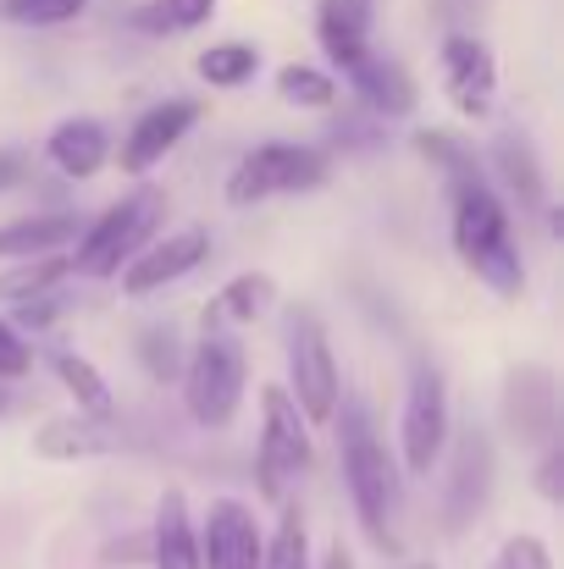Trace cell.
<instances>
[{
  "instance_id": "21",
  "label": "cell",
  "mask_w": 564,
  "mask_h": 569,
  "mask_svg": "<svg viewBox=\"0 0 564 569\" xmlns=\"http://www.w3.org/2000/svg\"><path fill=\"white\" fill-rule=\"evenodd\" d=\"M493 161H498V178L509 183V193L521 199V210L526 216H537V210H548V189H543V167H537V150L521 139V133H504L498 144H493Z\"/></svg>"
},
{
  "instance_id": "37",
  "label": "cell",
  "mask_w": 564,
  "mask_h": 569,
  "mask_svg": "<svg viewBox=\"0 0 564 569\" xmlns=\"http://www.w3.org/2000/svg\"><path fill=\"white\" fill-rule=\"evenodd\" d=\"M321 569H355V559L344 553V542H333V548H327V559H321Z\"/></svg>"
},
{
  "instance_id": "1",
  "label": "cell",
  "mask_w": 564,
  "mask_h": 569,
  "mask_svg": "<svg viewBox=\"0 0 564 569\" xmlns=\"http://www.w3.org/2000/svg\"><path fill=\"white\" fill-rule=\"evenodd\" d=\"M338 459H344V487H349V503H355V520L360 531L372 537V548L382 553H398V503H404V481H398V465L393 453L382 448L372 426V409L366 403H338Z\"/></svg>"
},
{
  "instance_id": "31",
  "label": "cell",
  "mask_w": 564,
  "mask_h": 569,
  "mask_svg": "<svg viewBox=\"0 0 564 569\" xmlns=\"http://www.w3.org/2000/svg\"><path fill=\"white\" fill-rule=\"evenodd\" d=\"M216 17V0H161L156 6V28H178V33H188V28H205Z\"/></svg>"
},
{
  "instance_id": "10",
  "label": "cell",
  "mask_w": 564,
  "mask_h": 569,
  "mask_svg": "<svg viewBox=\"0 0 564 569\" xmlns=\"http://www.w3.org/2000/svg\"><path fill=\"white\" fill-rule=\"evenodd\" d=\"M437 67H443V94H448V106H454L459 117L482 122V117L493 111V94H498V61H493V50H487L476 33H448Z\"/></svg>"
},
{
  "instance_id": "17",
  "label": "cell",
  "mask_w": 564,
  "mask_h": 569,
  "mask_svg": "<svg viewBox=\"0 0 564 569\" xmlns=\"http://www.w3.org/2000/svg\"><path fill=\"white\" fill-rule=\"evenodd\" d=\"M106 150H111V139H106V128H100L95 117H72V122H61V128L44 139L50 167L67 172V178H78V183L106 167Z\"/></svg>"
},
{
  "instance_id": "5",
  "label": "cell",
  "mask_w": 564,
  "mask_h": 569,
  "mask_svg": "<svg viewBox=\"0 0 564 569\" xmlns=\"http://www.w3.org/2000/svg\"><path fill=\"white\" fill-rule=\"evenodd\" d=\"M283 332H288V392H294V403L310 426H327L344 403V377H338L327 327H321L316 310L299 305V310H288Z\"/></svg>"
},
{
  "instance_id": "22",
  "label": "cell",
  "mask_w": 564,
  "mask_h": 569,
  "mask_svg": "<svg viewBox=\"0 0 564 569\" xmlns=\"http://www.w3.org/2000/svg\"><path fill=\"white\" fill-rule=\"evenodd\" d=\"M271 299H277V282L266 277V271H244V277H232L216 299H210V310H205V327L210 321H232V327H249V321H260L266 310H271Z\"/></svg>"
},
{
  "instance_id": "36",
  "label": "cell",
  "mask_w": 564,
  "mask_h": 569,
  "mask_svg": "<svg viewBox=\"0 0 564 569\" xmlns=\"http://www.w3.org/2000/svg\"><path fill=\"white\" fill-rule=\"evenodd\" d=\"M22 178H28V156L22 150H0V193L11 183H22Z\"/></svg>"
},
{
  "instance_id": "11",
  "label": "cell",
  "mask_w": 564,
  "mask_h": 569,
  "mask_svg": "<svg viewBox=\"0 0 564 569\" xmlns=\"http://www.w3.org/2000/svg\"><path fill=\"white\" fill-rule=\"evenodd\" d=\"M493 498V442L487 431H459L454 442V465H448V487H443V526L465 531Z\"/></svg>"
},
{
  "instance_id": "13",
  "label": "cell",
  "mask_w": 564,
  "mask_h": 569,
  "mask_svg": "<svg viewBox=\"0 0 564 569\" xmlns=\"http://www.w3.org/2000/svg\"><path fill=\"white\" fill-rule=\"evenodd\" d=\"M199 122V106L194 100H161V106H150L133 128H128V139H122V172H150V167H161L178 144H184V133Z\"/></svg>"
},
{
  "instance_id": "15",
  "label": "cell",
  "mask_w": 564,
  "mask_h": 569,
  "mask_svg": "<svg viewBox=\"0 0 564 569\" xmlns=\"http://www.w3.org/2000/svg\"><path fill=\"white\" fill-rule=\"evenodd\" d=\"M349 89L360 94V106H366L372 117H409V111H415V83H409V72H404L393 56L366 50V56L349 67Z\"/></svg>"
},
{
  "instance_id": "27",
  "label": "cell",
  "mask_w": 564,
  "mask_h": 569,
  "mask_svg": "<svg viewBox=\"0 0 564 569\" xmlns=\"http://www.w3.org/2000/svg\"><path fill=\"white\" fill-rule=\"evenodd\" d=\"M260 569H310V531L294 503H283V520H277L271 542L260 548Z\"/></svg>"
},
{
  "instance_id": "34",
  "label": "cell",
  "mask_w": 564,
  "mask_h": 569,
  "mask_svg": "<svg viewBox=\"0 0 564 569\" xmlns=\"http://www.w3.org/2000/svg\"><path fill=\"white\" fill-rule=\"evenodd\" d=\"M56 316H61V299H56V293H39V299H22V305H17V327H33V332L50 327Z\"/></svg>"
},
{
  "instance_id": "7",
  "label": "cell",
  "mask_w": 564,
  "mask_h": 569,
  "mask_svg": "<svg viewBox=\"0 0 564 569\" xmlns=\"http://www.w3.org/2000/svg\"><path fill=\"white\" fill-rule=\"evenodd\" d=\"M327 183V156L310 150V144H260L249 150L232 178H227V204L232 210H249L260 199H277V193H305Z\"/></svg>"
},
{
  "instance_id": "28",
  "label": "cell",
  "mask_w": 564,
  "mask_h": 569,
  "mask_svg": "<svg viewBox=\"0 0 564 569\" xmlns=\"http://www.w3.org/2000/svg\"><path fill=\"white\" fill-rule=\"evenodd\" d=\"M415 150L443 172V178H465V172H482L476 167V156H471V144L465 139H454V133H415Z\"/></svg>"
},
{
  "instance_id": "35",
  "label": "cell",
  "mask_w": 564,
  "mask_h": 569,
  "mask_svg": "<svg viewBox=\"0 0 564 569\" xmlns=\"http://www.w3.org/2000/svg\"><path fill=\"white\" fill-rule=\"evenodd\" d=\"M537 492H543L548 503H560L564 498V453L560 448H548V459L537 465Z\"/></svg>"
},
{
  "instance_id": "32",
  "label": "cell",
  "mask_w": 564,
  "mask_h": 569,
  "mask_svg": "<svg viewBox=\"0 0 564 569\" xmlns=\"http://www.w3.org/2000/svg\"><path fill=\"white\" fill-rule=\"evenodd\" d=\"M493 569H554V553H548V542H537V537H509V542L498 548Z\"/></svg>"
},
{
  "instance_id": "23",
  "label": "cell",
  "mask_w": 564,
  "mask_h": 569,
  "mask_svg": "<svg viewBox=\"0 0 564 569\" xmlns=\"http://www.w3.org/2000/svg\"><path fill=\"white\" fill-rule=\"evenodd\" d=\"M56 381L72 392V403H78V415H95V420H111V409H117V398H111V381L100 377L83 355H72V349H61L56 360Z\"/></svg>"
},
{
  "instance_id": "20",
  "label": "cell",
  "mask_w": 564,
  "mask_h": 569,
  "mask_svg": "<svg viewBox=\"0 0 564 569\" xmlns=\"http://www.w3.org/2000/svg\"><path fill=\"white\" fill-rule=\"evenodd\" d=\"M78 238V216H22L0 227V260H33V254H61Z\"/></svg>"
},
{
  "instance_id": "3",
  "label": "cell",
  "mask_w": 564,
  "mask_h": 569,
  "mask_svg": "<svg viewBox=\"0 0 564 569\" xmlns=\"http://www.w3.org/2000/svg\"><path fill=\"white\" fill-rule=\"evenodd\" d=\"M161 210H167V193L156 189V183H139L133 193H122L117 204H106V210L72 238V243H78L72 271H78V277H95V282L117 277V271L156 238Z\"/></svg>"
},
{
  "instance_id": "30",
  "label": "cell",
  "mask_w": 564,
  "mask_h": 569,
  "mask_svg": "<svg viewBox=\"0 0 564 569\" xmlns=\"http://www.w3.org/2000/svg\"><path fill=\"white\" fill-rule=\"evenodd\" d=\"M139 360H145V371L156 381L178 377V332L172 327H145L139 332Z\"/></svg>"
},
{
  "instance_id": "8",
  "label": "cell",
  "mask_w": 564,
  "mask_h": 569,
  "mask_svg": "<svg viewBox=\"0 0 564 569\" xmlns=\"http://www.w3.org/2000/svg\"><path fill=\"white\" fill-rule=\"evenodd\" d=\"M448 381L432 360H415L409 392H404V415H398V448H404V470L409 476H432L443 448H448Z\"/></svg>"
},
{
  "instance_id": "16",
  "label": "cell",
  "mask_w": 564,
  "mask_h": 569,
  "mask_svg": "<svg viewBox=\"0 0 564 569\" xmlns=\"http://www.w3.org/2000/svg\"><path fill=\"white\" fill-rule=\"evenodd\" d=\"M504 415L515 426V437L526 442H548L554 437V371L548 366H521L504 392Z\"/></svg>"
},
{
  "instance_id": "6",
  "label": "cell",
  "mask_w": 564,
  "mask_h": 569,
  "mask_svg": "<svg viewBox=\"0 0 564 569\" xmlns=\"http://www.w3.org/2000/svg\"><path fill=\"white\" fill-rule=\"evenodd\" d=\"M310 470V420L299 415L288 387L260 392V448H255V476L271 503H288V487Z\"/></svg>"
},
{
  "instance_id": "26",
  "label": "cell",
  "mask_w": 564,
  "mask_h": 569,
  "mask_svg": "<svg viewBox=\"0 0 564 569\" xmlns=\"http://www.w3.org/2000/svg\"><path fill=\"white\" fill-rule=\"evenodd\" d=\"M67 271H72V260H67V254H33V260H22L17 271H6V277H0V299H11V305L39 299V293H50Z\"/></svg>"
},
{
  "instance_id": "33",
  "label": "cell",
  "mask_w": 564,
  "mask_h": 569,
  "mask_svg": "<svg viewBox=\"0 0 564 569\" xmlns=\"http://www.w3.org/2000/svg\"><path fill=\"white\" fill-rule=\"evenodd\" d=\"M28 366H33V349L22 343V332L11 321H0V381L28 377Z\"/></svg>"
},
{
  "instance_id": "18",
  "label": "cell",
  "mask_w": 564,
  "mask_h": 569,
  "mask_svg": "<svg viewBox=\"0 0 564 569\" xmlns=\"http://www.w3.org/2000/svg\"><path fill=\"white\" fill-rule=\"evenodd\" d=\"M111 442H117L111 426L95 420V415H56V420H44V426L33 431V453H39V459H95V453H106Z\"/></svg>"
},
{
  "instance_id": "12",
  "label": "cell",
  "mask_w": 564,
  "mask_h": 569,
  "mask_svg": "<svg viewBox=\"0 0 564 569\" xmlns=\"http://www.w3.org/2000/svg\"><path fill=\"white\" fill-rule=\"evenodd\" d=\"M194 537H199V569H260L266 537H260L249 503H238V498H216Z\"/></svg>"
},
{
  "instance_id": "24",
  "label": "cell",
  "mask_w": 564,
  "mask_h": 569,
  "mask_svg": "<svg viewBox=\"0 0 564 569\" xmlns=\"http://www.w3.org/2000/svg\"><path fill=\"white\" fill-rule=\"evenodd\" d=\"M255 67H260V50L255 44H210L205 56H199V78L210 83V89H244L249 78H255Z\"/></svg>"
},
{
  "instance_id": "38",
  "label": "cell",
  "mask_w": 564,
  "mask_h": 569,
  "mask_svg": "<svg viewBox=\"0 0 564 569\" xmlns=\"http://www.w3.org/2000/svg\"><path fill=\"white\" fill-rule=\"evenodd\" d=\"M0 409H6V387H0Z\"/></svg>"
},
{
  "instance_id": "4",
  "label": "cell",
  "mask_w": 564,
  "mask_h": 569,
  "mask_svg": "<svg viewBox=\"0 0 564 569\" xmlns=\"http://www.w3.org/2000/svg\"><path fill=\"white\" fill-rule=\"evenodd\" d=\"M244 371H249L244 366V343L210 321L184 366V403L205 431H221L238 415V403H244Z\"/></svg>"
},
{
  "instance_id": "14",
  "label": "cell",
  "mask_w": 564,
  "mask_h": 569,
  "mask_svg": "<svg viewBox=\"0 0 564 569\" xmlns=\"http://www.w3.org/2000/svg\"><path fill=\"white\" fill-rule=\"evenodd\" d=\"M316 39L338 72H349L372 50V0H321L316 6Z\"/></svg>"
},
{
  "instance_id": "2",
  "label": "cell",
  "mask_w": 564,
  "mask_h": 569,
  "mask_svg": "<svg viewBox=\"0 0 564 569\" xmlns=\"http://www.w3.org/2000/svg\"><path fill=\"white\" fill-rule=\"evenodd\" d=\"M448 204H454V249H459V260L498 299H515L526 288V266H521L504 199L493 193V183L482 172H465V178H448Z\"/></svg>"
},
{
  "instance_id": "19",
  "label": "cell",
  "mask_w": 564,
  "mask_h": 569,
  "mask_svg": "<svg viewBox=\"0 0 564 569\" xmlns=\"http://www.w3.org/2000/svg\"><path fill=\"white\" fill-rule=\"evenodd\" d=\"M150 565L156 569H199V537L188 520L184 492H167L150 526Z\"/></svg>"
},
{
  "instance_id": "25",
  "label": "cell",
  "mask_w": 564,
  "mask_h": 569,
  "mask_svg": "<svg viewBox=\"0 0 564 569\" xmlns=\"http://www.w3.org/2000/svg\"><path fill=\"white\" fill-rule=\"evenodd\" d=\"M277 94L299 111H327L338 100V78H327L321 67H305V61H288L277 72Z\"/></svg>"
},
{
  "instance_id": "29",
  "label": "cell",
  "mask_w": 564,
  "mask_h": 569,
  "mask_svg": "<svg viewBox=\"0 0 564 569\" xmlns=\"http://www.w3.org/2000/svg\"><path fill=\"white\" fill-rule=\"evenodd\" d=\"M89 0H0L6 22H22V28H61L83 11Z\"/></svg>"
},
{
  "instance_id": "9",
  "label": "cell",
  "mask_w": 564,
  "mask_h": 569,
  "mask_svg": "<svg viewBox=\"0 0 564 569\" xmlns=\"http://www.w3.org/2000/svg\"><path fill=\"white\" fill-rule=\"evenodd\" d=\"M205 254H210V232H205V227H178V232L145 243V249L117 271V277H122V293H128V299H150V293L184 282L188 271H199Z\"/></svg>"
},
{
  "instance_id": "39",
  "label": "cell",
  "mask_w": 564,
  "mask_h": 569,
  "mask_svg": "<svg viewBox=\"0 0 564 569\" xmlns=\"http://www.w3.org/2000/svg\"><path fill=\"white\" fill-rule=\"evenodd\" d=\"M404 569H432V565H404Z\"/></svg>"
}]
</instances>
